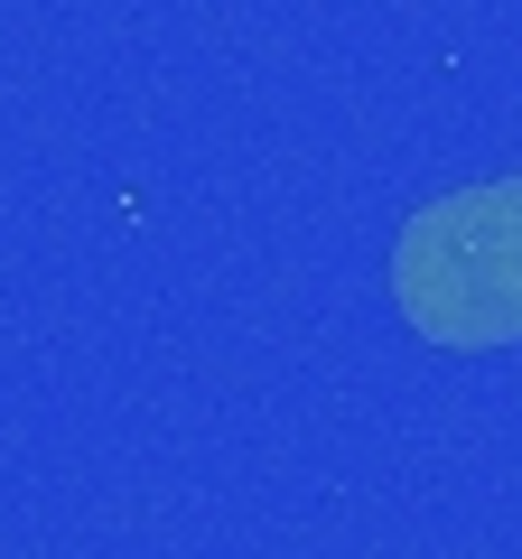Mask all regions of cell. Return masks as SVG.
<instances>
[{"label":"cell","mask_w":522,"mask_h":559,"mask_svg":"<svg viewBox=\"0 0 522 559\" xmlns=\"http://www.w3.org/2000/svg\"><path fill=\"white\" fill-rule=\"evenodd\" d=\"M392 308L439 355L522 345V168L448 187L392 234Z\"/></svg>","instance_id":"cell-1"}]
</instances>
